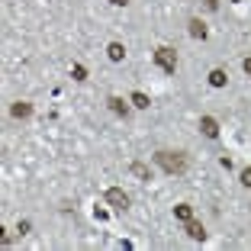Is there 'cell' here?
I'll use <instances>...</instances> for the list:
<instances>
[{"label": "cell", "mask_w": 251, "mask_h": 251, "mask_svg": "<svg viewBox=\"0 0 251 251\" xmlns=\"http://www.w3.org/2000/svg\"><path fill=\"white\" fill-rule=\"evenodd\" d=\"M129 171H132V174L142 180V184H148V180H155V171L148 168V164H142V161H132V164H129Z\"/></svg>", "instance_id": "7"}, {"label": "cell", "mask_w": 251, "mask_h": 251, "mask_svg": "<svg viewBox=\"0 0 251 251\" xmlns=\"http://www.w3.org/2000/svg\"><path fill=\"white\" fill-rule=\"evenodd\" d=\"M206 81H209V87L219 90V87H226V84H229V74H226V68H213Z\"/></svg>", "instance_id": "8"}, {"label": "cell", "mask_w": 251, "mask_h": 251, "mask_svg": "<svg viewBox=\"0 0 251 251\" xmlns=\"http://www.w3.org/2000/svg\"><path fill=\"white\" fill-rule=\"evenodd\" d=\"M242 68H245V74L251 77V58H245V61H242Z\"/></svg>", "instance_id": "17"}, {"label": "cell", "mask_w": 251, "mask_h": 251, "mask_svg": "<svg viewBox=\"0 0 251 251\" xmlns=\"http://www.w3.org/2000/svg\"><path fill=\"white\" fill-rule=\"evenodd\" d=\"M113 7H126V3H129V0H110Z\"/></svg>", "instance_id": "18"}, {"label": "cell", "mask_w": 251, "mask_h": 251, "mask_svg": "<svg viewBox=\"0 0 251 251\" xmlns=\"http://www.w3.org/2000/svg\"><path fill=\"white\" fill-rule=\"evenodd\" d=\"M106 106H110L116 116H123V119H129V113H132V106L126 103L123 97H106Z\"/></svg>", "instance_id": "5"}, {"label": "cell", "mask_w": 251, "mask_h": 251, "mask_svg": "<svg viewBox=\"0 0 251 251\" xmlns=\"http://www.w3.org/2000/svg\"><path fill=\"white\" fill-rule=\"evenodd\" d=\"M71 77L77 84H84V81H87V68H84V65H71Z\"/></svg>", "instance_id": "14"}, {"label": "cell", "mask_w": 251, "mask_h": 251, "mask_svg": "<svg viewBox=\"0 0 251 251\" xmlns=\"http://www.w3.org/2000/svg\"><path fill=\"white\" fill-rule=\"evenodd\" d=\"M155 164L164 171V174H187V168H190V161H187V155L184 151H155Z\"/></svg>", "instance_id": "1"}, {"label": "cell", "mask_w": 251, "mask_h": 251, "mask_svg": "<svg viewBox=\"0 0 251 251\" xmlns=\"http://www.w3.org/2000/svg\"><path fill=\"white\" fill-rule=\"evenodd\" d=\"M106 58H110V61H123L126 58V45L123 42H110V45H106Z\"/></svg>", "instance_id": "12"}, {"label": "cell", "mask_w": 251, "mask_h": 251, "mask_svg": "<svg viewBox=\"0 0 251 251\" xmlns=\"http://www.w3.org/2000/svg\"><path fill=\"white\" fill-rule=\"evenodd\" d=\"M29 229H32L29 219H20V222H16V232H20V235H29Z\"/></svg>", "instance_id": "15"}, {"label": "cell", "mask_w": 251, "mask_h": 251, "mask_svg": "<svg viewBox=\"0 0 251 251\" xmlns=\"http://www.w3.org/2000/svg\"><path fill=\"white\" fill-rule=\"evenodd\" d=\"M103 197H106V203H110V206L116 209V213H126V209H129V193L119 190V187H110V190H106Z\"/></svg>", "instance_id": "3"}, {"label": "cell", "mask_w": 251, "mask_h": 251, "mask_svg": "<svg viewBox=\"0 0 251 251\" xmlns=\"http://www.w3.org/2000/svg\"><path fill=\"white\" fill-rule=\"evenodd\" d=\"M155 65L161 68L164 74H174V71H177V55H174V49L158 45V49H155Z\"/></svg>", "instance_id": "2"}, {"label": "cell", "mask_w": 251, "mask_h": 251, "mask_svg": "<svg viewBox=\"0 0 251 251\" xmlns=\"http://www.w3.org/2000/svg\"><path fill=\"white\" fill-rule=\"evenodd\" d=\"M200 132L206 135V139H219V123L213 116H200Z\"/></svg>", "instance_id": "6"}, {"label": "cell", "mask_w": 251, "mask_h": 251, "mask_svg": "<svg viewBox=\"0 0 251 251\" xmlns=\"http://www.w3.org/2000/svg\"><path fill=\"white\" fill-rule=\"evenodd\" d=\"M129 103H132L135 110H148L151 100H148V94H142V90H132V94H129Z\"/></svg>", "instance_id": "11"}, {"label": "cell", "mask_w": 251, "mask_h": 251, "mask_svg": "<svg viewBox=\"0 0 251 251\" xmlns=\"http://www.w3.org/2000/svg\"><path fill=\"white\" fill-rule=\"evenodd\" d=\"M174 219H180V222L193 219V206L190 203H177V206H174Z\"/></svg>", "instance_id": "13"}, {"label": "cell", "mask_w": 251, "mask_h": 251, "mask_svg": "<svg viewBox=\"0 0 251 251\" xmlns=\"http://www.w3.org/2000/svg\"><path fill=\"white\" fill-rule=\"evenodd\" d=\"M184 232L193 238V242H206V229H203V222H197V219H187L184 222Z\"/></svg>", "instance_id": "4"}, {"label": "cell", "mask_w": 251, "mask_h": 251, "mask_svg": "<svg viewBox=\"0 0 251 251\" xmlns=\"http://www.w3.org/2000/svg\"><path fill=\"white\" fill-rule=\"evenodd\" d=\"M242 184L251 190V168H245V171H242Z\"/></svg>", "instance_id": "16"}, {"label": "cell", "mask_w": 251, "mask_h": 251, "mask_svg": "<svg viewBox=\"0 0 251 251\" xmlns=\"http://www.w3.org/2000/svg\"><path fill=\"white\" fill-rule=\"evenodd\" d=\"M187 26H190V29H187V32H190L193 39H200V42H203V39L209 36V29H206V23H203V20H197V16H193V20L187 23Z\"/></svg>", "instance_id": "10"}, {"label": "cell", "mask_w": 251, "mask_h": 251, "mask_svg": "<svg viewBox=\"0 0 251 251\" xmlns=\"http://www.w3.org/2000/svg\"><path fill=\"white\" fill-rule=\"evenodd\" d=\"M10 116H13V119H29V116H32V103H26V100H16V103L10 106Z\"/></svg>", "instance_id": "9"}]
</instances>
